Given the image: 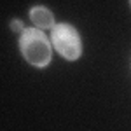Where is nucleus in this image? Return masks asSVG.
Here are the masks:
<instances>
[{"mask_svg":"<svg viewBox=\"0 0 131 131\" xmlns=\"http://www.w3.org/2000/svg\"><path fill=\"white\" fill-rule=\"evenodd\" d=\"M28 16H30L31 25L39 30H52L56 26V19H54V14L51 12L46 5H33L28 10Z\"/></svg>","mask_w":131,"mask_h":131,"instance_id":"nucleus-3","label":"nucleus"},{"mask_svg":"<svg viewBox=\"0 0 131 131\" xmlns=\"http://www.w3.org/2000/svg\"><path fill=\"white\" fill-rule=\"evenodd\" d=\"M25 28H26V26L23 25L21 19H10V30L12 31H19V33H23Z\"/></svg>","mask_w":131,"mask_h":131,"instance_id":"nucleus-4","label":"nucleus"},{"mask_svg":"<svg viewBox=\"0 0 131 131\" xmlns=\"http://www.w3.org/2000/svg\"><path fill=\"white\" fill-rule=\"evenodd\" d=\"M129 7H131V0H129Z\"/></svg>","mask_w":131,"mask_h":131,"instance_id":"nucleus-5","label":"nucleus"},{"mask_svg":"<svg viewBox=\"0 0 131 131\" xmlns=\"http://www.w3.org/2000/svg\"><path fill=\"white\" fill-rule=\"evenodd\" d=\"M19 52L25 61L35 67V68H47L52 61V44L51 39L46 35L44 30H39L35 26H26L23 33H19L18 39Z\"/></svg>","mask_w":131,"mask_h":131,"instance_id":"nucleus-1","label":"nucleus"},{"mask_svg":"<svg viewBox=\"0 0 131 131\" xmlns=\"http://www.w3.org/2000/svg\"><path fill=\"white\" fill-rule=\"evenodd\" d=\"M49 39L54 51L63 60L75 61L82 56V39L77 28L70 23H56L51 30Z\"/></svg>","mask_w":131,"mask_h":131,"instance_id":"nucleus-2","label":"nucleus"}]
</instances>
